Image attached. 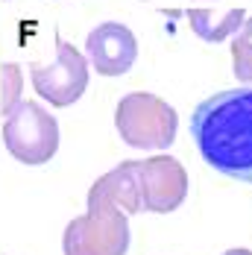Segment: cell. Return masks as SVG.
I'll return each mask as SVG.
<instances>
[{"instance_id": "1", "label": "cell", "mask_w": 252, "mask_h": 255, "mask_svg": "<svg viewBox=\"0 0 252 255\" xmlns=\"http://www.w3.org/2000/svg\"><path fill=\"white\" fill-rule=\"evenodd\" d=\"M191 138L208 167L252 185V88L202 100L191 118Z\"/></svg>"}, {"instance_id": "2", "label": "cell", "mask_w": 252, "mask_h": 255, "mask_svg": "<svg viewBox=\"0 0 252 255\" xmlns=\"http://www.w3.org/2000/svg\"><path fill=\"white\" fill-rule=\"evenodd\" d=\"M65 255H126L129 214L112 200L100 179L88 191V211L65 229Z\"/></svg>"}, {"instance_id": "3", "label": "cell", "mask_w": 252, "mask_h": 255, "mask_svg": "<svg viewBox=\"0 0 252 255\" xmlns=\"http://www.w3.org/2000/svg\"><path fill=\"white\" fill-rule=\"evenodd\" d=\"M115 127L135 150H167L176 141L179 115L167 100L150 91H132L115 109Z\"/></svg>"}, {"instance_id": "4", "label": "cell", "mask_w": 252, "mask_h": 255, "mask_svg": "<svg viewBox=\"0 0 252 255\" xmlns=\"http://www.w3.org/2000/svg\"><path fill=\"white\" fill-rule=\"evenodd\" d=\"M3 144L24 164H44L59 150V124L44 106L21 100L3 121Z\"/></svg>"}, {"instance_id": "5", "label": "cell", "mask_w": 252, "mask_h": 255, "mask_svg": "<svg viewBox=\"0 0 252 255\" xmlns=\"http://www.w3.org/2000/svg\"><path fill=\"white\" fill-rule=\"evenodd\" d=\"M135 182V194L141 211L170 214L188 197V173L182 161L173 155H152V158H132L126 161Z\"/></svg>"}, {"instance_id": "6", "label": "cell", "mask_w": 252, "mask_h": 255, "mask_svg": "<svg viewBox=\"0 0 252 255\" xmlns=\"http://www.w3.org/2000/svg\"><path fill=\"white\" fill-rule=\"evenodd\" d=\"M29 77L38 97H44L56 109H65L79 100L88 88V59L62 35H56V62L29 65Z\"/></svg>"}, {"instance_id": "7", "label": "cell", "mask_w": 252, "mask_h": 255, "mask_svg": "<svg viewBox=\"0 0 252 255\" xmlns=\"http://www.w3.org/2000/svg\"><path fill=\"white\" fill-rule=\"evenodd\" d=\"M85 59L103 77H124L138 59V41L126 24L106 21L88 32Z\"/></svg>"}, {"instance_id": "8", "label": "cell", "mask_w": 252, "mask_h": 255, "mask_svg": "<svg viewBox=\"0 0 252 255\" xmlns=\"http://www.w3.org/2000/svg\"><path fill=\"white\" fill-rule=\"evenodd\" d=\"M244 21H247V9L244 6L229 9L223 18H214L211 9H188V24H191V29L200 35L202 41H208V44L226 41L229 35H235L244 26Z\"/></svg>"}, {"instance_id": "9", "label": "cell", "mask_w": 252, "mask_h": 255, "mask_svg": "<svg viewBox=\"0 0 252 255\" xmlns=\"http://www.w3.org/2000/svg\"><path fill=\"white\" fill-rule=\"evenodd\" d=\"M232 71L238 82L252 85V15H247L244 26L238 29L235 41H232Z\"/></svg>"}, {"instance_id": "10", "label": "cell", "mask_w": 252, "mask_h": 255, "mask_svg": "<svg viewBox=\"0 0 252 255\" xmlns=\"http://www.w3.org/2000/svg\"><path fill=\"white\" fill-rule=\"evenodd\" d=\"M21 85H24L21 65L6 62V65L0 68V109H3V115H9V112L21 103Z\"/></svg>"}, {"instance_id": "11", "label": "cell", "mask_w": 252, "mask_h": 255, "mask_svg": "<svg viewBox=\"0 0 252 255\" xmlns=\"http://www.w3.org/2000/svg\"><path fill=\"white\" fill-rule=\"evenodd\" d=\"M223 255H252V250H244V247H235V250H229Z\"/></svg>"}]
</instances>
